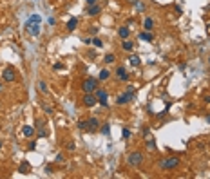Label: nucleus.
Listing matches in <instances>:
<instances>
[{
    "label": "nucleus",
    "instance_id": "1",
    "mask_svg": "<svg viewBox=\"0 0 210 179\" xmlns=\"http://www.w3.org/2000/svg\"><path fill=\"white\" fill-rule=\"evenodd\" d=\"M178 165H179V158H176V156L165 158V159L160 163V167H161L163 170H174V168H178Z\"/></svg>",
    "mask_w": 210,
    "mask_h": 179
},
{
    "label": "nucleus",
    "instance_id": "2",
    "mask_svg": "<svg viewBox=\"0 0 210 179\" xmlns=\"http://www.w3.org/2000/svg\"><path fill=\"white\" fill-rule=\"evenodd\" d=\"M98 89V80L96 78H85L82 83V91L83 92H94Z\"/></svg>",
    "mask_w": 210,
    "mask_h": 179
},
{
    "label": "nucleus",
    "instance_id": "3",
    "mask_svg": "<svg viewBox=\"0 0 210 179\" xmlns=\"http://www.w3.org/2000/svg\"><path fill=\"white\" fill-rule=\"evenodd\" d=\"M127 161H129V165L131 167H140L141 163H143V154L141 152H131L129 154V158H127Z\"/></svg>",
    "mask_w": 210,
    "mask_h": 179
},
{
    "label": "nucleus",
    "instance_id": "4",
    "mask_svg": "<svg viewBox=\"0 0 210 179\" xmlns=\"http://www.w3.org/2000/svg\"><path fill=\"white\" fill-rule=\"evenodd\" d=\"M25 29H27V33H29V34H33V36H38V34H40V22H33V20H27V22H25Z\"/></svg>",
    "mask_w": 210,
    "mask_h": 179
},
{
    "label": "nucleus",
    "instance_id": "5",
    "mask_svg": "<svg viewBox=\"0 0 210 179\" xmlns=\"http://www.w3.org/2000/svg\"><path fill=\"white\" fill-rule=\"evenodd\" d=\"M82 103H83L85 107H94V105L98 103L96 94H94V92H83V100H82Z\"/></svg>",
    "mask_w": 210,
    "mask_h": 179
},
{
    "label": "nucleus",
    "instance_id": "6",
    "mask_svg": "<svg viewBox=\"0 0 210 179\" xmlns=\"http://www.w3.org/2000/svg\"><path fill=\"white\" fill-rule=\"evenodd\" d=\"M2 80H4V82H9V83L15 82V80H16V72H15V69H13V67H5V69L2 71Z\"/></svg>",
    "mask_w": 210,
    "mask_h": 179
},
{
    "label": "nucleus",
    "instance_id": "7",
    "mask_svg": "<svg viewBox=\"0 0 210 179\" xmlns=\"http://www.w3.org/2000/svg\"><path fill=\"white\" fill-rule=\"evenodd\" d=\"M132 100H134V92H132V91H127L125 94H120V96L116 98V103H118V105H127V103L132 101Z\"/></svg>",
    "mask_w": 210,
    "mask_h": 179
},
{
    "label": "nucleus",
    "instance_id": "8",
    "mask_svg": "<svg viewBox=\"0 0 210 179\" xmlns=\"http://www.w3.org/2000/svg\"><path fill=\"white\" fill-rule=\"evenodd\" d=\"M94 94H96L98 103H100V105H103V107H107V98H109L107 91H103V89H96V91H94Z\"/></svg>",
    "mask_w": 210,
    "mask_h": 179
},
{
    "label": "nucleus",
    "instance_id": "9",
    "mask_svg": "<svg viewBox=\"0 0 210 179\" xmlns=\"http://www.w3.org/2000/svg\"><path fill=\"white\" fill-rule=\"evenodd\" d=\"M100 129V121L96 118H89L87 120V132H96Z\"/></svg>",
    "mask_w": 210,
    "mask_h": 179
},
{
    "label": "nucleus",
    "instance_id": "10",
    "mask_svg": "<svg viewBox=\"0 0 210 179\" xmlns=\"http://www.w3.org/2000/svg\"><path fill=\"white\" fill-rule=\"evenodd\" d=\"M102 13V5L100 4H92V5H89V9H87V14L89 16H98Z\"/></svg>",
    "mask_w": 210,
    "mask_h": 179
},
{
    "label": "nucleus",
    "instance_id": "11",
    "mask_svg": "<svg viewBox=\"0 0 210 179\" xmlns=\"http://www.w3.org/2000/svg\"><path fill=\"white\" fill-rule=\"evenodd\" d=\"M116 78H118V80H121V82H127V80H129L127 69H125V67H118V69H116Z\"/></svg>",
    "mask_w": 210,
    "mask_h": 179
},
{
    "label": "nucleus",
    "instance_id": "12",
    "mask_svg": "<svg viewBox=\"0 0 210 179\" xmlns=\"http://www.w3.org/2000/svg\"><path fill=\"white\" fill-rule=\"evenodd\" d=\"M22 134H24L25 138H33V136L36 134V129L31 127V125H24V127H22Z\"/></svg>",
    "mask_w": 210,
    "mask_h": 179
},
{
    "label": "nucleus",
    "instance_id": "13",
    "mask_svg": "<svg viewBox=\"0 0 210 179\" xmlns=\"http://www.w3.org/2000/svg\"><path fill=\"white\" fill-rule=\"evenodd\" d=\"M76 25H78V18H76V16H73V18H69V20H67L65 29L71 33V31H74V29H76Z\"/></svg>",
    "mask_w": 210,
    "mask_h": 179
},
{
    "label": "nucleus",
    "instance_id": "14",
    "mask_svg": "<svg viewBox=\"0 0 210 179\" xmlns=\"http://www.w3.org/2000/svg\"><path fill=\"white\" fill-rule=\"evenodd\" d=\"M129 34H131V29H129V25H123V27H120V29H118V36H120V38L127 40V38H129Z\"/></svg>",
    "mask_w": 210,
    "mask_h": 179
},
{
    "label": "nucleus",
    "instance_id": "15",
    "mask_svg": "<svg viewBox=\"0 0 210 179\" xmlns=\"http://www.w3.org/2000/svg\"><path fill=\"white\" fill-rule=\"evenodd\" d=\"M140 40H143V42H152L154 36H152L149 31H143V33H140Z\"/></svg>",
    "mask_w": 210,
    "mask_h": 179
},
{
    "label": "nucleus",
    "instance_id": "16",
    "mask_svg": "<svg viewBox=\"0 0 210 179\" xmlns=\"http://www.w3.org/2000/svg\"><path fill=\"white\" fill-rule=\"evenodd\" d=\"M129 63H131L132 67H138V65L141 63V60H140V56H136V54H132V56H129Z\"/></svg>",
    "mask_w": 210,
    "mask_h": 179
},
{
    "label": "nucleus",
    "instance_id": "17",
    "mask_svg": "<svg viewBox=\"0 0 210 179\" xmlns=\"http://www.w3.org/2000/svg\"><path fill=\"white\" fill-rule=\"evenodd\" d=\"M154 27V20L152 18H145V22H143V29L145 31H150Z\"/></svg>",
    "mask_w": 210,
    "mask_h": 179
},
{
    "label": "nucleus",
    "instance_id": "18",
    "mask_svg": "<svg viewBox=\"0 0 210 179\" xmlns=\"http://www.w3.org/2000/svg\"><path fill=\"white\" fill-rule=\"evenodd\" d=\"M100 132H102L103 136H109V134H111V125H109V123L100 125Z\"/></svg>",
    "mask_w": 210,
    "mask_h": 179
},
{
    "label": "nucleus",
    "instance_id": "19",
    "mask_svg": "<svg viewBox=\"0 0 210 179\" xmlns=\"http://www.w3.org/2000/svg\"><path fill=\"white\" fill-rule=\"evenodd\" d=\"M98 78H100V80H109V78H111V71H109V69H102Z\"/></svg>",
    "mask_w": 210,
    "mask_h": 179
},
{
    "label": "nucleus",
    "instance_id": "20",
    "mask_svg": "<svg viewBox=\"0 0 210 179\" xmlns=\"http://www.w3.org/2000/svg\"><path fill=\"white\" fill-rule=\"evenodd\" d=\"M121 47H123L125 51H132V49H134V42H131V40H125Z\"/></svg>",
    "mask_w": 210,
    "mask_h": 179
},
{
    "label": "nucleus",
    "instance_id": "21",
    "mask_svg": "<svg viewBox=\"0 0 210 179\" xmlns=\"http://www.w3.org/2000/svg\"><path fill=\"white\" fill-rule=\"evenodd\" d=\"M38 91H40L42 94H47V92H49V89H47L45 82H38Z\"/></svg>",
    "mask_w": 210,
    "mask_h": 179
},
{
    "label": "nucleus",
    "instance_id": "22",
    "mask_svg": "<svg viewBox=\"0 0 210 179\" xmlns=\"http://www.w3.org/2000/svg\"><path fill=\"white\" fill-rule=\"evenodd\" d=\"M114 60H116V56H114L112 53H109V54H105V63H114Z\"/></svg>",
    "mask_w": 210,
    "mask_h": 179
},
{
    "label": "nucleus",
    "instance_id": "23",
    "mask_svg": "<svg viewBox=\"0 0 210 179\" xmlns=\"http://www.w3.org/2000/svg\"><path fill=\"white\" fill-rule=\"evenodd\" d=\"M145 147H147L149 150H156V143H154V139H147V143H145Z\"/></svg>",
    "mask_w": 210,
    "mask_h": 179
},
{
    "label": "nucleus",
    "instance_id": "24",
    "mask_svg": "<svg viewBox=\"0 0 210 179\" xmlns=\"http://www.w3.org/2000/svg\"><path fill=\"white\" fill-rule=\"evenodd\" d=\"M27 170H29V165L24 161L22 165H20V168H18V172H22V174H27Z\"/></svg>",
    "mask_w": 210,
    "mask_h": 179
},
{
    "label": "nucleus",
    "instance_id": "25",
    "mask_svg": "<svg viewBox=\"0 0 210 179\" xmlns=\"http://www.w3.org/2000/svg\"><path fill=\"white\" fill-rule=\"evenodd\" d=\"M92 45H94V47H98V49H100V47H103V42H102V40H100V38H92Z\"/></svg>",
    "mask_w": 210,
    "mask_h": 179
},
{
    "label": "nucleus",
    "instance_id": "26",
    "mask_svg": "<svg viewBox=\"0 0 210 179\" xmlns=\"http://www.w3.org/2000/svg\"><path fill=\"white\" fill-rule=\"evenodd\" d=\"M134 5H136V9H138V11H140V13H143V11H145V4H141V2H140V0H138V2H136V4H134Z\"/></svg>",
    "mask_w": 210,
    "mask_h": 179
},
{
    "label": "nucleus",
    "instance_id": "27",
    "mask_svg": "<svg viewBox=\"0 0 210 179\" xmlns=\"http://www.w3.org/2000/svg\"><path fill=\"white\" fill-rule=\"evenodd\" d=\"M78 129L83 130V132H87V121H80V123H78Z\"/></svg>",
    "mask_w": 210,
    "mask_h": 179
},
{
    "label": "nucleus",
    "instance_id": "28",
    "mask_svg": "<svg viewBox=\"0 0 210 179\" xmlns=\"http://www.w3.org/2000/svg\"><path fill=\"white\" fill-rule=\"evenodd\" d=\"M29 20H33V22H42L40 14H31V16H29Z\"/></svg>",
    "mask_w": 210,
    "mask_h": 179
},
{
    "label": "nucleus",
    "instance_id": "29",
    "mask_svg": "<svg viewBox=\"0 0 210 179\" xmlns=\"http://www.w3.org/2000/svg\"><path fill=\"white\" fill-rule=\"evenodd\" d=\"M42 107H44V110H45V112H47V114H53V107H49V105H47V103H44V105H42Z\"/></svg>",
    "mask_w": 210,
    "mask_h": 179
},
{
    "label": "nucleus",
    "instance_id": "30",
    "mask_svg": "<svg viewBox=\"0 0 210 179\" xmlns=\"http://www.w3.org/2000/svg\"><path fill=\"white\" fill-rule=\"evenodd\" d=\"M53 69H54V71H60V69H63V63H60V62H56V63L53 65Z\"/></svg>",
    "mask_w": 210,
    "mask_h": 179
},
{
    "label": "nucleus",
    "instance_id": "31",
    "mask_svg": "<svg viewBox=\"0 0 210 179\" xmlns=\"http://www.w3.org/2000/svg\"><path fill=\"white\" fill-rule=\"evenodd\" d=\"M54 161H56V163H63V154H56Z\"/></svg>",
    "mask_w": 210,
    "mask_h": 179
},
{
    "label": "nucleus",
    "instance_id": "32",
    "mask_svg": "<svg viewBox=\"0 0 210 179\" xmlns=\"http://www.w3.org/2000/svg\"><path fill=\"white\" fill-rule=\"evenodd\" d=\"M123 138H131V130L129 129H123Z\"/></svg>",
    "mask_w": 210,
    "mask_h": 179
},
{
    "label": "nucleus",
    "instance_id": "33",
    "mask_svg": "<svg viewBox=\"0 0 210 179\" xmlns=\"http://www.w3.org/2000/svg\"><path fill=\"white\" fill-rule=\"evenodd\" d=\"M83 43H87V45H91V43H92V38H83Z\"/></svg>",
    "mask_w": 210,
    "mask_h": 179
},
{
    "label": "nucleus",
    "instance_id": "34",
    "mask_svg": "<svg viewBox=\"0 0 210 179\" xmlns=\"http://www.w3.org/2000/svg\"><path fill=\"white\" fill-rule=\"evenodd\" d=\"M87 56H89V58H91V60H94V58H96V53H94V51H91V53H89V54H87Z\"/></svg>",
    "mask_w": 210,
    "mask_h": 179
},
{
    "label": "nucleus",
    "instance_id": "35",
    "mask_svg": "<svg viewBox=\"0 0 210 179\" xmlns=\"http://www.w3.org/2000/svg\"><path fill=\"white\" fill-rule=\"evenodd\" d=\"M98 33V27H91V34H96Z\"/></svg>",
    "mask_w": 210,
    "mask_h": 179
},
{
    "label": "nucleus",
    "instance_id": "36",
    "mask_svg": "<svg viewBox=\"0 0 210 179\" xmlns=\"http://www.w3.org/2000/svg\"><path fill=\"white\" fill-rule=\"evenodd\" d=\"M44 170H45V172H47V174H53V168H51V167H45V168H44Z\"/></svg>",
    "mask_w": 210,
    "mask_h": 179
},
{
    "label": "nucleus",
    "instance_id": "37",
    "mask_svg": "<svg viewBox=\"0 0 210 179\" xmlns=\"http://www.w3.org/2000/svg\"><path fill=\"white\" fill-rule=\"evenodd\" d=\"M92 4H96V0H87V5H92Z\"/></svg>",
    "mask_w": 210,
    "mask_h": 179
},
{
    "label": "nucleus",
    "instance_id": "38",
    "mask_svg": "<svg viewBox=\"0 0 210 179\" xmlns=\"http://www.w3.org/2000/svg\"><path fill=\"white\" fill-rule=\"evenodd\" d=\"M205 101H207V103H210V96H205Z\"/></svg>",
    "mask_w": 210,
    "mask_h": 179
},
{
    "label": "nucleus",
    "instance_id": "39",
    "mask_svg": "<svg viewBox=\"0 0 210 179\" xmlns=\"http://www.w3.org/2000/svg\"><path fill=\"white\" fill-rule=\"evenodd\" d=\"M127 2H129V4H136L138 0H127Z\"/></svg>",
    "mask_w": 210,
    "mask_h": 179
},
{
    "label": "nucleus",
    "instance_id": "40",
    "mask_svg": "<svg viewBox=\"0 0 210 179\" xmlns=\"http://www.w3.org/2000/svg\"><path fill=\"white\" fill-rule=\"evenodd\" d=\"M207 121H208V123H210V114H208V116H207Z\"/></svg>",
    "mask_w": 210,
    "mask_h": 179
},
{
    "label": "nucleus",
    "instance_id": "41",
    "mask_svg": "<svg viewBox=\"0 0 210 179\" xmlns=\"http://www.w3.org/2000/svg\"><path fill=\"white\" fill-rule=\"evenodd\" d=\"M207 27H208V33H210V24H208V25H207Z\"/></svg>",
    "mask_w": 210,
    "mask_h": 179
},
{
    "label": "nucleus",
    "instance_id": "42",
    "mask_svg": "<svg viewBox=\"0 0 210 179\" xmlns=\"http://www.w3.org/2000/svg\"><path fill=\"white\" fill-rule=\"evenodd\" d=\"M0 149H2V141H0Z\"/></svg>",
    "mask_w": 210,
    "mask_h": 179
},
{
    "label": "nucleus",
    "instance_id": "43",
    "mask_svg": "<svg viewBox=\"0 0 210 179\" xmlns=\"http://www.w3.org/2000/svg\"><path fill=\"white\" fill-rule=\"evenodd\" d=\"M0 91H2V85H0Z\"/></svg>",
    "mask_w": 210,
    "mask_h": 179
},
{
    "label": "nucleus",
    "instance_id": "44",
    "mask_svg": "<svg viewBox=\"0 0 210 179\" xmlns=\"http://www.w3.org/2000/svg\"><path fill=\"white\" fill-rule=\"evenodd\" d=\"M208 62H210V58H208Z\"/></svg>",
    "mask_w": 210,
    "mask_h": 179
}]
</instances>
